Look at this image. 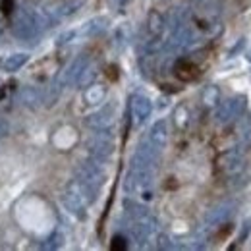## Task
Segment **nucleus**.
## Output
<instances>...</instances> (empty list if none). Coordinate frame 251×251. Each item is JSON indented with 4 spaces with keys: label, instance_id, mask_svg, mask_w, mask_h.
Instances as JSON below:
<instances>
[{
    "label": "nucleus",
    "instance_id": "f257e3e1",
    "mask_svg": "<svg viewBox=\"0 0 251 251\" xmlns=\"http://www.w3.org/2000/svg\"><path fill=\"white\" fill-rule=\"evenodd\" d=\"M97 133H95L93 137L87 141V149H89V155L93 160L97 162H106V160H110V157L114 155V135H112V131H110V127H106V129H95Z\"/></svg>",
    "mask_w": 251,
    "mask_h": 251
},
{
    "label": "nucleus",
    "instance_id": "f03ea898",
    "mask_svg": "<svg viewBox=\"0 0 251 251\" xmlns=\"http://www.w3.org/2000/svg\"><path fill=\"white\" fill-rule=\"evenodd\" d=\"M248 108V97L246 95H236L230 97L226 100H222L217 104V112H215V122L220 126H226L234 120H238L242 114H246Z\"/></svg>",
    "mask_w": 251,
    "mask_h": 251
},
{
    "label": "nucleus",
    "instance_id": "7ed1b4c3",
    "mask_svg": "<svg viewBox=\"0 0 251 251\" xmlns=\"http://www.w3.org/2000/svg\"><path fill=\"white\" fill-rule=\"evenodd\" d=\"M12 31L22 41H29V39H35L39 35V27L35 24L31 6H22L20 8V12H18L14 24H12Z\"/></svg>",
    "mask_w": 251,
    "mask_h": 251
},
{
    "label": "nucleus",
    "instance_id": "20e7f679",
    "mask_svg": "<svg viewBox=\"0 0 251 251\" xmlns=\"http://www.w3.org/2000/svg\"><path fill=\"white\" fill-rule=\"evenodd\" d=\"M215 164H217V170H219L220 174H224L228 178L244 172V149L236 147V149L220 153L217 160H215Z\"/></svg>",
    "mask_w": 251,
    "mask_h": 251
},
{
    "label": "nucleus",
    "instance_id": "39448f33",
    "mask_svg": "<svg viewBox=\"0 0 251 251\" xmlns=\"http://www.w3.org/2000/svg\"><path fill=\"white\" fill-rule=\"evenodd\" d=\"M75 178L93 186V188L100 189V186L106 182V172L100 168V162L97 160H87V162H81L75 170Z\"/></svg>",
    "mask_w": 251,
    "mask_h": 251
},
{
    "label": "nucleus",
    "instance_id": "423d86ee",
    "mask_svg": "<svg viewBox=\"0 0 251 251\" xmlns=\"http://www.w3.org/2000/svg\"><path fill=\"white\" fill-rule=\"evenodd\" d=\"M62 205H64V209H66L70 215H74L77 220L87 219V211H85V209H87V203L83 201V197L72 188L70 184L66 186V191H64V195H62Z\"/></svg>",
    "mask_w": 251,
    "mask_h": 251
},
{
    "label": "nucleus",
    "instance_id": "0eeeda50",
    "mask_svg": "<svg viewBox=\"0 0 251 251\" xmlns=\"http://www.w3.org/2000/svg\"><path fill=\"white\" fill-rule=\"evenodd\" d=\"M114 118H116V106L112 102H108L106 106L99 108L97 112L85 116V126L91 129H106L114 124Z\"/></svg>",
    "mask_w": 251,
    "mask_h": 251
},
{
    "label": "nucleus",
    "instance_id": "6e6552de",
    "mask_svg": "<svg viewBox=\"0 0 251 251\" xmlns=\"http://www.w3.org/2000/svg\"><path fill=\"white\" fill-rule=\"evenodd\" d=\"M129 110H131L135 124H143L153 112V102L145 95H133L129 100Z\"/></svg>",
    "mask_w": 251,
    "mask_h": 251
},
{
    "label": "nucleus",
    "instance_id": "1a4fd4ad",
    "mask_svg": "<svg viewBox=\"0 0 251 251\" xmlns=\"http://www.w3.org/2000/svg\"><path fill=\"white\" fill-rule=\"evenodd\" d=\"M234 211H236V203H234V201L219 203V205H215V207L207 213L205 222H207L209 226H220V224H224L226 220L234 215Z\"/></svg>",
    "mask_w": 251,
    "mask_h": 251
},
{
    "label": "nucleus",
    "instance_id": "9d476101",
    "mask_svg": "<svg viewBox=\"0 0 251 251\" xmlns=\"http://www.w3.org/2000/svg\"><path fill=\"white\" fill-rule=\"evenodd\" d=\"M91 64V58H89V54H79V56H75L72 64L64 70L62 74H60V77H62L64 85H70V83H75V79H77V75L87 68Z\"/></svg>",
    "mask_w": 251,
    "mask_h": 251
},
{
    "label": "nucleus",
    "instance_id": "9b49d317",
    "mask_svg": "<svg viewBox=\"0 0 251 251\" xmlns=\"http://www.w3.org/2000/svg\"><path fill=\"white\" fill-rule=\"evenodd\" d=\"M166 143H168V126H166L164 120H157L155 124L151 126V129H149V145L155 151L162 153Z\"/></svg>",
    "mask_w": 251,
    "mask_h": 251
},
{
    "label": "nucleus",
    "instance_id": "f8f14e48",
    "mask_svg": "<svg viewBox=\"0 0 251 251\" xmlns=\"http://www.w3.org/2000/svg\"><path fill=\"white\" fill-rule=\"evenodd\" d=\"M108 18L106 16H97V18H91L89 22H85L83 24V27H81V35L83 37H99L100 33L106 31V27H108Z\"/></svg>",
    "mask_w": 251,
    "mask_h": 251
},
{
    "label": "nucleus",
    "instance_id": "ddd939ff",
    "mask_svg": "<svg viewBox=\"0 0 251 251\" xmlns=\"http://www.w3.org/2000/svg\"><path fill=\"white\" fill-rule=\"evenodd\" d=\"M164 29H166V20H164V16H162L158 10H151L149 16H147V31H149V35L155 37V39H160Z\"/></svg>",
    "mask_w": 251,
    "mask_h": 251
},
{
    "label": "nucleus",
    "instance_id": "4468645a",
    "mask_svg": "<svg viewBox=\"0 0 251 251\" xmlns=\"http://www.w3.org/2000/svg\"><path fill=\"white\" fill-rule=\"evenodd\" d=\"M197 72H199V68L195 66L193 60H180L174 68V74L184 81H193L197 77Z\"/></svg>",
    "mask_w": 251,
    "mask_h": 251
},
{
    "label": "nucleus",
    "instance_id": "2eb2a0df",
    "mask_svg": "<svg viewBox=\"0 0 251 251\" xmlns=\"http://www.w3.org/2000/svg\"><path fill=\"white\" fill-rule=\"evenodd\" d=\"M238 137H240V145L238 147H242L244 151L251 149V114H246L242 118L240 127H238Z\"/></svg>",
    "mask_w": 251,
    "mask_h": 251
},
{
    "label": "nucleus",
    "instance_id": "dca6fc26",
    "mask_svg": "<svg viewBox=\"0 0 251 251\" xmlns=\"http://www.w3.org/2000/svg\"><path fill=\"white\" fill-rule=\"evenodd\" d=\"M106 97V87L104 85H99V83H93L89 87H85V95H83V100L85 104H100Z\"/></svg>",
    "mask_w": 251,
    "mask_h": 251
},
{
    "label": "nucleus",
    "instance_id": "f3484780",
    "mask_svg": "<svg viewBox=\"0 0 251 251\" xmlns=\"http://www.w3.org/2000/svg\"><path fill=\"white\" fill-rule=\"evenodd\" d=\"M201 102L207 108H215L220 102V87L219 85H207L201 91Z\"/></svg>",
    "mask_w": 251,
    "mask_h": 251
},
{
    "label": "nucleus",
    "instance_id": "a211bd4d",
    "mask_svg": "<svg viewBox=\"0 0 251 251\" xmlns=\"http://www.w3.org/2000/svg\"><path fill=\"white\" fill-rule=\"evenodd\" d=\"M27 62H29V54H25V52H16V54H12V56H8V58L4 60V70H6V72H18L20 68H24Z\"/></svg>",
    "mask_w": 251,
    "mask_h": 251
},
{
    "label": "nucleus",
    "instance_id": "6ab92c4d",
    "mask_svg": "<svg viewBox=\"0 0 251 251\" xmlns=\"http://www.w3.org/2000/svg\"><path fill=\"white\" fill-rule=\"evenodd\" d=\"M64 81H62V77L58 75L52 83H50V87H49V91H47V95H45V104L47 106H52L56 100H58V97L62 95V91H64Z\"/></svg>",
    "mask_w": 251,
    "mask_h": 251
},
{
    "label": "nucleus",
    "instance_id": "aec40b11",
    "mask_svg": "<svg viewBox=\"0 0 251 251\" xmlns=\"http://www.w3.org/2000/svg\"><path fill=\"white\" fill-rule=\"evenodd\" d=\"M20 100H22V104H25V106H29V108H35V106L41 102V93H39V89H37V87L27 85V87H24V89H22V93H20Z\"/></svg>",
    "mask_w": 251,
    "mask_h": 251
},
{
    "label": "nucleus",
    "instance_id": "412c9836",
    "mask_svg": "<svg viewBox=\"0 0 251 251\" xmlns=\"http://www.w3.org/2000/svg\"><path fill=\"white\" fill-rule=\"evenodd\" d=\"M97 75H99V72H97V68L93 66H87L79 75H77V79H75V85L79 87V89H85V87H89V85H93L95 81H97Z\"/></svg>",
    "mask_w": 251,
    "mask_h": 251
},
{
    "label": "nucleus",
    "instance_id": "4be33fe9",
    "mask_svg": "<svg viewBox=\"0 0 251 251\" xmlns=\"http://www.w3.org/2000/svg\"><path fill=\"white\" fill-rule=\"evenodd\" d=\"M81 4H83V0H72V2H66V4H62V6H58L56 14H58L60 18L72 16V14H75V12L81 8Z\"/></svg>",
    "mask_w": 251,
    "mask_h": 251
},
{
    "label": "nucleus",
    "instance_id": "5701e85b",
    "mask_svg": "<svg viewBox=\"0 0 251 251\" xmlns=\"http://www.w3.org/2000/svg\"><path fill=\"white\" fill-rule=\"evenodd\" d=\"M188 122H189L188 108H186L184 104H180V106L174 110V124H176V127H178V129H184V127L188 126Z\"/></svg>",
    "mask_w": 251,
    "mask_h": 251
},
{
    "label": "nucleus",
    "instance_id": "b1692460",
    "mask_svg": "<svg viewBox=\"0 0 251 251\" xmlns=\"http://www.w3.org/2000/svg\"><path fill=\"white\" fill-rule=\"evenodd\" d=\"M62 242H64L62 234H60V232H52L50 238L43 244V250H58V248L62 246Z\"/></svg>",
    "mask_w": 251,
    "mask_h": 251
},
{
    "label": "nucleus",
    "instance_id": "393cba45",
    "mask_svg": "<svg viewBox=\"0 0 251 251\" xmlns=\"http://www.w3.org/2000/svg\"><path fill=\"white\" fill-rule=\"evenodd\" d=\"M110 248H112V250H126V248H127L126 238H124V236H120V234H118V236H114V238H112Z\"/></svg>",
    "mask_w": 251,
    "mask_h": 251
},
{
    "label": "nucleus",
    "instance_id": "a878e982",
    "mask_svg": "<svg viewBox=\"0 0 251 251\" xmlns=\"http://www.w3.org/2000/svg\"><path fill=\"white\" fill-rule=\"evenodd\" d=\"M157 248H158V250H172L174 246L170 244V238H168V236H164V234H160V236H158V244H157Z\"/></svg>",
    "mask_w": 251,
    "mask_h": 251
},
{
    "label": "nucleus",
    "instance_id": "bb28decb",
    "mask_svg": "<svg viewBox=\"0 0 251 251\" xmlns=\"http://www.w3.org/2000/svg\"><path fill=\"white\" fill-rule=\"evenodd\" d=\"M250 232H251V219H248L244 222V226H242V234H240V238H238V244H242V242L250 236Z\"/></svg>",
    "mask_w": 251,
    "mask_h": 251
},
{
    "label": "nucleus",
    "instance_id": "cd10ccee",
    "mask_svg": "<svg viewBox=\"0 0 251 251\" xmlns=\"http://www.w3.org/2000/svg\"><path fill=\"white\" fill-rule=\"evenodd\" d=\"M74 37H75V31H66V33H62V35L58 37L56 45H60V47H62V45H68V43H70V41H72Z\"/></svg>",
    "mask_w": 251,
    "mask_h": 251
},
{
    "label": "nucleus",
    "instance_id": "c85d7f7f",
    "mask_svg": "<svg viewBox=\"0 0 251 251\" xmlns=\"http://www.w3.org/2000/svg\"><path fill=\"white\" fill-rule=\"evenodd\" d=\"M246 43H248L246 39H240V41L236 43V47H234V49L230 50V56H236L238 52H242V50H244V47H246Z\"/></svg>",
    "mask_w": 251,
    "mask_h": 251
},
{
    "label": "nucleus",
    "instance_id": "c756f323",
    "mask_svg": "<svg viewBox=\"0 0 251 251\" xmlns=\"http://www.w3.org/2000/svg\"><path fill=\"white\" fill-rule=\"evenodd\" d=\"M4 131H6V126H4V122H0V135H4Z\"/></svg>",
    "mask_w": 251,
    "mask_h": 251
},
{
    "label": "nucleus",
    "instance_id": "7c9ffc66",
    "mask_svg": "<svg viewBox=\"0 0 251 251\" xmlns=\"http://www.w3.org/2000/svg\"><path fill=\"white\" fill-rule=\"evenodd\" d=\"M246 58H248V60L251 62V52H248V54H246Z\"/></svg>",
    "mask_w": 251,
    "mask_h": 251
},
{
    "label": "nucleus",
    "instance_id": "2f4dec72",
    "mask_svg": "<svg viewBox=\"0 0 251 251\" xmlns=\"http://www.w3.org/2000/svg\"><path fill=\"white\" fill-rule=\"evenodd\" d=\"M127 2H129V0H120V4H122V6H124V4H127Z\"/></svg>",
    "mask_w": 251,
    "mask_h": 251
}]
</instances>
